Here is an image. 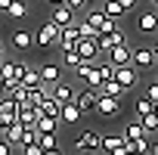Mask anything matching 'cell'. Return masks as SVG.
Masks as SVG:
<instances>
[{"instance_id": "3", "label": "cell", "mask_w": 158, "mask_h": 155, "mask_svg": "<svg viewBox=\"0 0 158 155\" xmlns=\"http://www.w3.org/2000/svg\"><path fill=\"white\" fill-rule=\"evenodd\" d=\"M127 40V34L118 28V25H109L106 31H99V50H102V56L112 50V47H118V44H124Z\"/></svg>"}, {"instance_id": "50", "label": "cell", "mask_w": 158, "mask_h": 155, "mask_svg": "<svg viewBox=\"0 0 158 155\" xmlns=\"http://www.w3.org/2000/svg\"><path fill=\"white\" fill-rule=\"evenodd\" d=\"M155 115H158V103H155Z\"/></svg>"}, {"instance_id": "22", "label": "cell", "mask_w": 158, "mask_h": 155, "mask_svg": "<svg viewBox=\"0 0 158 155\" xmlns=\"http://www.w3.org/2000/svg\"><path fill=\"white\" fill-rule=\"evenodd\" d=\"M22 84L28 87V90H34V87H40L44 81H40V68H34V65H28L25 68V74H22Z\"/></svg>"}, {"instance_id": "38", "label": "cell", "mask_w": 158, "mask_h": 155, "mask_svg": "<svg viewBox=\"0 0 158 155\" xmlns=\"http://www.w3.org/2000/svg\"><path fill=\"white\" fill-rule=\"evenodd\" d=\"M13 146H16V143H10L6 136H0V155H16V152H13Z\"/></svg>"}, {"instance_id": "42", "label": "cell", "mask_w": 158, "mask_h": 155, "mask_svg": "<svg viewBox=\"0 0 158 155\" xmlns=\"http://www.w3.org/2000/svg\"><path fill=\"white\" fill-rule=\"evenodd\" d=\"M146 155H158V143H149V152Z\"/></svg>"}, {"instance_id": "5", "label": "cell", "mask_w": 158, "mask_h": 155, "mask_svg": "<svg viewBox=\"0 0 158 155\" xmlns=\"http://www.w3.org/2000/svg\"><path fill=\"white\" fill-rule=\"evenodd\" d=\"M112 78H115V81L121 84V90L127 93V90H133V87H136V81H139V71H136L133 65H118Z\"/></svg>"}, {"instance_id": "19", "label": "cell", "mask_w": 158, "mask_h": 155, "mask_svg": "<svg viewBox=\"0 0 158 155\" xmlns=\"http://www.w3.org/2000/svg\"><path fill=\"white\" fill-rule=\"evenodd\" d=\"M37 112H40V115H47V118H59V112H62V103H59V99H53V93H50V96H47V99L37 106Z\"/></svg>"}, {"instance_id": "21", "label": "cell", "mask_w": 158, "mask_h": 155, "mask_svg": "<svg viewBox=\"0 0 158 155\" xmlns=\"http://www.w3.org/2000/svg\"><path fill=\"white\" fill-rule=\"evenodd\" d=\"M13 47L22 50V53L31 50V47H34V34H31V31H16V34H13Z\"/></svg>"}, {"instance_id": "40", "label": "cell", "mask_w": 158, "mask_h": 155, "mask_svg": "<svg viewBox=\"0 0 158 155\" xmlns=\"http://www.w3.org/2000/svg\"><path fill=\"white\" fill-rule=\"evenodd\" d=\"M146 96H149L152 103H158V81H152V84L146 87Z\"/></svg>"}, {"instance_id": "14", "label": "cell", "mask_w": 158, "mask_h": 155, "mask_svg": "<svg viewBox=\"0 0 158 155\" xmlns=\"http://www.w3.org/2000/svg\"><path fill=\"white\" fill-rule=\"evenodd\" d=\"M40 81L50 84V87L59 84V81H62V65H56V62H44V65H40Z\"/></svg>"}, {"instance_id": "17", "label": "cell", "mask_w": 158, "mask_h": 155, "mask_svg": "<svg viewBox=\"0 0 158 155\" xmlns=\"http://www.w3.org/2000/svg\"><path fill=\"white\" fill-rule=\"evenodd\" d=\"M81 118H84V112L77 109V103H65L62 112H59V121H62V124H77Z\"/></svg>"}, {"instance_id": "39", "label": "cell", "mask_w": 158, "mask_h": 155, "mask_svg": "<svg viewBox=\"0 0 158 155\" xmlns=\"http://www.w3.org/2000/svg\"><path fill=\"white\" fill-rule=\"evenodd\" d=\"M65 3H68L74 13H81V10H87V6H90V0H65Z\"/></svg>"}, {"instance_id": "47", "label": "cell", "mask_w": 158, "mask_h": 155, "mask_svg": "<svg viewBox=\"0 0 158 155\" xmlns=\"http://www.w3.org/2000/svg\"><path fill=\"white\" fill-rule=\"evenodd\" d=\"M152 50H155V56H158V37H155V44H152Z\"/></svg>"}, {"instance_id": "20", "label": "cell", "mask_w": 158, "mask_h": 155, "mask_svg": "<svg viewBox=\"0 0 158 155\" xmlns=\"http://www.w3.org/2000/svg\"><path fill=\"white\" fill-rule=\"evenodd\" d=\"M99 10H102V13H106L109 19H115V22H118V19H121V16L127 13V10L121 6V0H102V6H99Z\"/></svg>"}, {"instance_id": "27", "label": "cell", "mask_w": 158, "mask_h": 155, "mask_svg": "<svg viewBox=\"0 0 158 155\" xmlns=\"http://www.w3.org/2000/svg\"><path fill=\"white\" fill-rule=\"evenodd\" d=\"M6 16H10V19H25V16H28L25 0H13V3H10V10H6Z\"/></svg>"}, {"instance_id": "46", "label": "cell", "mask_w": 158, "mask_h": 155, "mask_svg": "<svg viewBox=\"0 0 158 155\" xmlns=\"http://www.w3.org/2000/svg\"><path fill=\"white\" fill-rule=\"evenodd\" d=\"M81 155H99V149H90V152H81Z\"/></svg>"}, {"instance_id": "9", "label": "cell", "mask_w": 158, "mask_h": 155, "mask_svg": "<svg viewBox=\"0 0 158 155\" xmlns=\"http://www.w3.org/2000/svg\"><path fill=\"white\" fill-rule=\"evenodd\" d=\"M96 99H99V87H81L77 90V109H81L84 115L90 112V109H96Z\"/></svg>"}, {"instance_id": "24", "label": "cell", "mask_w": 158, "mask_h": 155, "mask_svg": "<svg viewBox=\"0 0 158 155\" xmlns=\"http://www.w3.org/2000/svg\"><path fill=\"white\" fill-rule=\"evenodd\" d=\"M121 143H124V133H102V146H99V149L112 155V152H115Z\"/></svg>"}, {"instance_id": "35", "label": "cell", "mask_w": 158, "mask_h": 155, "mask_svg": "<svg viewBox=\"0 0 158 155\" xmlns=\"http://www.w3.org/2000/svg\"><path fill=\"white\" fill-rule=\"evenodd\" d=\"M77 31H81V37H99V34H96V28H93L87 19H81V22H77Z\"/></svg>"}, {"instance_id": "6", "label": "cell", "mask_w": 158, "mask_h": 155, "mask_svg": "<svg viewBox=\"0 0 158 155\" xmlns=\"http://www.w3.org/2000/svg\"><path fill=\"white\" fill-rule=\"evenodd\" d=\"M130 59H133V47L124 40V44H118V47H112L109 53H106V62H112L115 68L118 65H130Z\"/></svg>"}, {"instance_id": "28", "label": "cell", "mask_w": 158, "mask_h": 155, "mask_svg": "<svg viewBox=\"0 0 158 155\" xmlns=\"http://www.w3.org/2000/svg\"><path fill=\"white\" fill-rule=\"evenodd\" d=\"M99 93H106V96H115V99H121V96H124V90H121V84L115 81V78H112V81H106V84L99 87Z\"/></svg>"}, {"instance_id": "45", "label": "cell", "mask_w": 158, "mask_h": 155, "mask_svg": "<svg viewBox=\"0 0 158 155\" xmlns=\"http://www.w3.org/2000/svg\"><path fill=\"white\" fill-rule=\"evenodd\" d=\"M3 127H6V118H3V115H0V133H3Z\"/></svg>"}, {"instance_id": "44", "label": "cell", "mask_w": 158, "mask_h": 155, "mask_svg": "<svg viewBox=\"0 0 158 155\" xmlns=\"http://www.w3.org/2000/svg\"><path fill=\"white\" fill-rule=\"evenodd\" d=\"M10 3H13V0H0V10L6 13V10H10Z\"/></svg>"}, {"instance_id": "36", "label": "cell", "mask_w": 158, "mask_h": 155, "mask_svg": "<svg viewBox=\"0 0 158 155\" xmlns=\"http://www.w3.org/2000/svg\"><path fill=\"white\" fill-rule=\"evenodd\" d=\"M37 143H40L44 149H59V146H56V133H37Z\"/></svg>"}, {"instance_id": "31", "label": "cell", "mask_w": 158, "mask_h": 155, "mask_svg": "<svg viewBox=\"0 0 158 155\" xmlns=\"http://www.w3.org/2000/svg\"><path fill=\"white\" fill-rule=\"evenodd\" d=\"M28 93H31V90H28V87H25L22 81H19V84H16L13 90H10V96H13V99H16L19 106H22V103H28Z\"/></svg>"}, {"instance_id": "30", "label": "cell", "mask_w": 158, "mask_h": 155, "mask_svg": "<svg viewBox=\"0 0 158 155\" xmlns=\"http://www.w3.org/2000/svg\"><path fill=\"white\" fill-rule=\"evenodd\" d=\"M143 127H146V133H158V115L155 112H149V115H143V118H136Z\"/></svg>"}, {"instance_id": "12", "label": "cell", "mask_w": 158, "mask_h": 155, "mask_svg": "<svg viewBox=\"0 0 158 155\" xmlns=\"http://www.w3.org/2000/svg\"><path fill=\"white\" fill-rule=\"evenodd\" d=\"M50 93H53V99H59L62 106L77 99V87H74L71 81H59V84H53V90H50Z\"/></svg>"}, {"instance_id": "4", "label": "cell", "mask_w": 158, "mask_h": 155, "mask_svg": "<svg viewBox=\"0 0 158 155\" xmlns=\"http://www.w3.org/2000/svg\"><path fill=\"white\" fill-rule=\"evenodd\" d=\"M155 62H158V56H155L152 47H136V50H133L130 65H133L136 71H149V68H155Z\"/></svg>"}, {"instance_id": "43", "label": "cell", "mask_w": 158, "mask_h": 155, "mask_svg": "<svg viewBox=\"0 0 158 155\" xmlns=\"http://www.w3.org/2000/svg\"><path fill=\"white\" fill-rule=\"evenodd\" d=\"M44 155H62V149H44Z\"/></svg>"}, {"instance_id": "32", "label": "cell", "mask_w": 158, "mask_h": 155, "mask_svg": "<svg viewBox=\"0 0 158 155\" xmlns=\"http://www.w3.org/2000/svg\"><path fill=\"white\" fill-rule=\"evenodd\" d=\"M71 71H74V78H77V81H84V84H87V78H90V71H93V62H87V59H84L81 65H77V68H71Z\"/></svg>"}, {"instance_id": "16", "label": "cell", "mask_w": 158, "mask_h": 155, "mask_svg": "<svg viewBox=\"0 0 158 155\" xmlns=\"http://www.w3.org/2000/svg\"><path fill=\"white\" fill-rule=\"evenodd\" d=\"M37 118H40L37 106H31V103H22V106H19V124H25V127H34V124H37Z\"/></svg>"}, {"instance_id": "51", "label": "cell", "mask_w": 158, "mask_h": 155, "mask_svg": "<svg viewBox=\"0 0 158 155\" xmlns=\"http://www.w3.org/2000/svg\"><path fill=\"white\" fill-rule=\"evenodd\" d=\"M155 10H158V6H155Z\"/></svg>"}, {"instance_id": "11", "label": "cell", "mask_w": 158, "mask_h": 155, "mask_svg": "<svg viewBox=\"0 0 158 155\" xmlns=\"http://www.w3.org/2000/svg\"><path fill=\"white\" fill-rule=\"evenodd\" d=\"M50 19H53L59 28H65V25H71V22H74V10L65 3V0H59V3H53V13H50Z\"/></svg>"}, {"instance_id": "48", "label": "cell", "mask_w": 158, "mask_h": 155, "mask_svg": "<svg viewBox=\"0 0 158 155\" xmlns=\"http://www.w3.org/2000/svg\"><path fill=\"white\" fill-rule=\"evenodd\" d=\"M3 56H6V50H3V44H0V59H3Z\"/></svg>"}, {"instance_id": "33", "label": "cell", "mask_w": 158, "mask_h": 155, "mask_svg": "<svg viewBox=\"0 0 158 155\" xmlns=\"http://www.w3.org/2000/svg\"><path fill=\"white\" fill-rule=\"evenodd\" d=\"M149 112H155V103H152L149 96L136 99V118H143V115H149Z\"/></svg>"}, {"instance_id": "37", "label": "cell", "mask_w": 158, "mask_h": 155, "mask_svg": "<svg viewBox=\"0 0 158 155\" xmlns=\"http://www.w3.org/2000/svg\"><path fill=\"white\" fill-rule=\"evenodd\" d=\"M22 155H44V146L40 143H28V146H22Z\"/></svg>"}, {"instance_id": "1", "label": "cell", "mask_w": 158, "mask_h": 155, "mask_svg": "<svg viewBox=\"0 0 158 155\" xmlns=\"http://www.w3.org/2000/svg\"><path fill=\"white\" fill-rule=\"evenodd\" d=\"M59 31H62V28H59V25L50 19V22H44V25L37 28V34H34V44H37V47H44V50H47V47H56V44H59Z\"/></svg>"}, {"instance_id": "26", "label": "cell", "mask_w": 158, "mask_h": 155, "mask_svg": "<svg viewBox=\"0 0 158 155\" xmlns=\"http://www.w3.org/2000/svg\"><path fill=\"white\" fill-rule=\"evenodd\" d=\"M121 133H124L127 140H146V136H149V133H146V127H143L139 121H133V124H127V127H124Z\"/></svg>"}, {"instance_id": "13", "label": "cell", "mask_w": 158, "mask_h": 155, "mask_svg": "<svg viewBox=\"0 0 158 155\" xmlns=\"http://www.w3.org/2000/svg\"><path fill=\"white\" fill-rule=\"evenodd\" d=\"M136 28H139L143 34H158V10H155V6H152V10H143L139 19H136Z\"/></svg>"}, {"instance_id": "49", "label": "cell", "mask_w": 158, "mask_h": 155, "mask_svg": "<svg viewBox=\"0 0 158 155\" xmlns=\"http://www.w3.org/2000/svg\"><path fill=\"white\" fill-rule=\"evenodd\" d=\"M47 3H59V0H47Z\"/></svg>"}, {"instance_id": "18", "label": "cell", "mask_w": 158, "mask_h": 155, "mask_svg": "<svg viewBox=\"0 0 158 155\" xmlns=\"http://www.w3.org/2000/svg\"><path fill=\"white\" fill-rule=\"evenodd\" d=\"M87 22L96 28V34H99V31H106L109 25H115V19H109L102 10H90V13H87Z\"/></svg>"}, {"instance_id": "25", "label": "cell", "mask_w": 158, "mask_h": 155, "mask_svg": "<svg viewBox=\"0 0 158 155\" xmlns=\"http://www.w3.org/2000/svg\"><path fill=\"white\" fill-rule=\"evenodd\" d=\"M22 130H25V124L13 121V124H6V127H3V133H0V136H6L10 143H16V146H19V136H22Z\"/></svg>"}, {"instance_id": "7", "label": "cell", "mask_w": 158, "mask_h": 155, "mask_svg": "<svg viewBox=\"0 0 158 155\" xmlns=\"http://www.w3.org/2000/svg\"><path fill=\"white\" fill-rule=\"evenodd\" d=\"M77 40H81V31H77V22H71V25H65V28L59 31V44H56V47L65 53V50H74Z\"/></svg>"}, {"instance_id": "34", "label": "cell", "mask_w": 158, "mask_h": 155, "mask_svg": "<svg viewBox=\"0 0 158 155\" xmlns=\"http://www.w3.org/2000/svg\"><path fill=\"white\" fill-rule=\"evenodd\" d=\"M28 143H37V127H25V130H22L19 146H28Z\"/></svg>"}, {"instance_id": "15", "label": "cell", "mask_w": 158, "mask_h": 155, "mask_svg": "<svg viewBox=\"0 0 158 155\" xmlns=\"http://www.w3.org/2000/svg\"><path fill=\"white\" fill-rule=\"evenodd\" d=\"M0 115L6 118V124H13V121H19V103L6 93L3 99H0Z\"/></svg>"}, {"instance_id": "2", "label": "cell", "mask_w": 158, "mask_h": 155, "mask_svg": "<svg viewBox=\"0 0 158 155\" xmlns=\"http://www.w3.org/2000/svg\"><path fill=\"white\" fill-rule=\"evenodd\" d=\"M99 146H102V133L93 130V127H84L81 133H77V140H74L77 152H90V149H99Z\"/></svg>"}, {"instance_id": "29", "label": "cell", "mask_w": 158, "mask_h": 155, "mask_svg": "<svg viewBox=\"0 0 158 155\" xmlns=\"http://www.w3.org/2000/svg\"><path fill=\"white\" fill-rule=\"evenodd\" d=\"M62 62H65L68 68H77V65L84 62V56L77 53V47H74V50H65V53H62Z\"/></svg>"}, {"instance_id": "8", "label": "cell", "mask_w": 158, "mask_h": 155, "mask_svg": "<svg viewBox=\"0 0 158 155\" xmlns=\"http://www.w3.org/2000/svg\"><path fill=\"white\" fill-rule=\"evenodd\" d=\"M93 112H96V115H102V118H115V115L121 112V99L99 93V99H96V109H93Z\"/></svg>"}, {"instance_id": "10", "label": "cell", "mask_w": 158, "mask_h": 155, "mask_svg": "<svg viewBox=\"0 0 158 155\" xmlns=\"http://www.w3.org/2000/svg\"><path fill=\"white\" fill-rule=\"evenodd\" d=\"M77 53H81L87 62H96V59L102 56V50H99V37H81V40H77Z\"/></svg>"}, {"instance_id": "41", "label": "cell", "mask_w": 158, "mask_h": 155, "mask_svg": "<svg viewBox=\"0 0 158 155\" xmlns=\"http://www.w3.org/2000/svg\"><path fill=\"white\" fill-rule=\"evenodd\" d=\"M121 6H124V10H127V13H133V10H136V6H139V0H121Z\"/></svg>"}, {"instance_id": "23", "label": "cell", "mask_w": 158, "mask_h": 155, "mask_svg": "<svg viewBox=\"0 0 158 155\" xmlns=\"http://www.w3.org/2000/svg\"><path fill=\"white\" fill-rule=\"evenodd\" d=\"M59 124H62L59 118H47V115H40L34 127H37V133H56V130H59Z\"/></svg>"}]
</instances>
